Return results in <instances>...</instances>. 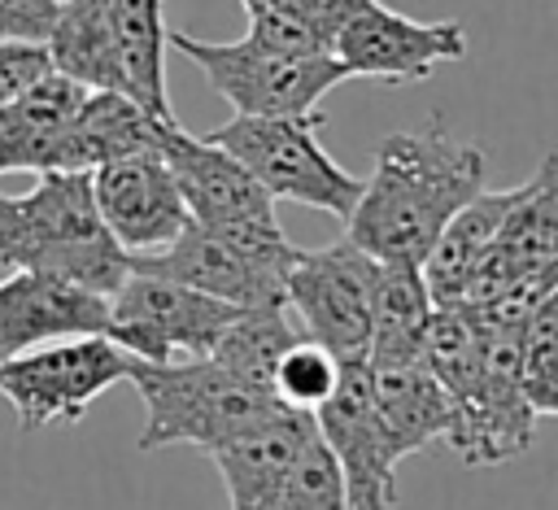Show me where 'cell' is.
I'll use <instances>...</instances> for the list:
<instances>
[{"label":"cell","instance_id":"cell-7","mask_svg":"<svg viewBox=\"0 0 558 510\" xmlns=\"http://www.w3.org/2000/svg\"><path fill=\"white\" fill-rule=\"evenodd\" d=\"M166 48L183 52L209 87L248 118H301L314 113V105L344 83L349 74L340 70L336 57H283L262 44L244 39H196L187 31H166Z\"/></svg>","mask_w":558,"mask_h":510},{"label":"cell","instance_id":"cell-28","mask_svg":"<svg viewBox=\"0 0 558 510\" xmlns=\"http://www.w3.org/2000/svg\"><path fill=\"white\" fill-rule=\"evenodd\" d=\"M57 0H0V44H44Z\"/></svg>","mask_w":558,"mask_h":510},{"label":"cell","instance_id":"cell-10","mask_svg":"<svg viewBox=\"0 0 558 510\" xmlns=\"http://www.w3.org/2000/svg\"><path fill=\"white\" fill-rule=\"evenodd\" d=\"M314 432L340 471L344 510H392L401 453L375 410L366 362L340 366L331 397L314 410Z\"/></svg>","mask_w":558,"mask_h":510},{"label":"cell","instance_id":"cell-18","mask_svg":"<svg viewBox=\"0 0 558 510\" xmlns=\"http://www.w3.org/2000/svg\"><path fill=\"white\" fill-rule=\"evenodd\" d=\"M371 375V397L375 410L397 445V453H414L432 440H445L453 427V401L440 388V379L418 362H397V366H366Z\"/></svg>","mask_w":558,"mask_h":510},{"label":"cell","instance_id":"cell-13","mask_svg":"<svg viewBox=\"0 0 558 510\" xmlns=\"http://www.w3.org/2000/svg\"><path fill=\"white\" fill-rule=\"evenodd\" d=\"M131 270L174 279L183 288H196V292L227 301V305H240V309L244 305H283V275L279 270L244 257L235 244L196 227L192 218L166 248L131 257Z\"/></svg>","mask_w":558,"mask_h":510},{"label":"cell","instance_id":"cell-15","mask_svg":"<svg viewBox=\"0 0 558 510\" xmlns=\"http://www.w3.org/2000/svg\"><path fill=\"white\" fill-rule=\"evenodd\" d=\"M310 436H314V414L275 410L266 423H257L244 436L214 449L209 458L222 471L227 506L231 510H275L279 488Z\"/></svg>","mask_w":558,"mask_h":510},{"label":"cell","instance_id":"cell-2","mask_svg":"<svg viewBox=\"0 0 558 510\" xmlns=\"http://www.w3.org/2000/svg\"><path fill=\"white\" fill-rule=\"evenodd\" d=\"M0 266L109 296L126 279L131 257L105 231L92 179L44 170L31 192H0Z\"/></svg>","mask_w":558,"mask_h":510},{"label":"cell","instance_id":"cell-6","mask_svg":"<svg viewBox=\"0 0 558 510\" xmlns=\"http://www.w3.org/2000/svg\"><path fill=\"white\" fill-rule=\"evenodd\" d=\"M131 371L135 357L105 331L61 336L0 362V397L13 405L17 432L31 436L57 423H78L87 405L113 384H126Z\"/></svg>","mask_w":558,"mask_h":510},{"label":"cell","instance_id":"cell-8","mask_svg":"<svg viewBox=\"0 0 558 510\" xmlns=\"http://www.w3.org/2000/svg\"><path fill=\"white\" fill-rule=\"evenodd\" d=\"M379 262L349 235L323 248H296L283 270V305L301 336L323 344L336 362H366L371 301Z\"/></svg>","mask_w":558,"mask_h":510},{"label":"cell","instance_id":"cell-27","mask_svg":"<svg viewBox=\"0 0 558 510\" xmlns=\"http://www.w3.org/2000/svg\"><path fill=\"white\" fill-rule=\"evenodd\" d=\"M248 9V39L283 52V57H331L323 39L310 31V22L292 9V0H253Z\"/></svg>","mask_w":558,"mask_h":510},{"label":"cell","instance_id":"cell-30","mask_svg":"<svg viewBox=\"0 0 558 510\" xmlns=\"http://www.w3.org/2000/svg\"><path fill=\"white\" fill-rule=\"evenodd\" d=\"M366 4H371V0H292V9L310 22V31L323 39L327 52H331V39L340 35V26H344L349 17H357Z\"/></svg>","mask_w":558,"mask_h":510},{"label":"cell","instance_id":"cell-22","mask_svg":"<svg viewBox=\"0 0 558 510\" xmlns=\"http://www.w3.org/2000/svg\"><path fill=\"white\" fill-rule=\"evenodd\" d=\"M44 52L48 65L70 83L87 92H122L109 39V0H57Z\"/></svg>","mask_w":558,"mask_h":510},{"label":"cell","instance_id":"cell-12","mask_svg":"<svg viewBox=\"0 0 558 510\" xmlns=\"http://www.w3.org/2000/svg\"><path fill=\"white\" fill-rule=\"evenodd\" d=\"M87 179H92L96 214L126 257L157 253L187 227L183 196L157 148L105 161L87 170Z\"/></svg>","mask_w":558,"mask_h":510},{"label":"cell","instance_id":"cell-19","mask_svg":"<svg viewBox=\"0 0 558 510\" xmlns=\"http://www.w3.org/2000/svg\"><path fill=\"white\" fill-rule=\"evenodd\" d=\"M519 187H506V192H475L436 235V244L427 248V257L418 262L423 270V283L432 292V305H458L462 301V288L471 279V270L480 266V257L493 248V235L510 209Z\"/></svg>","mask_w":558,"mask_h":510},{"label":"cell","instance_id":"cell-16","mask_svg":"<svg viewBox=\"0 0 558 510\" xmlns=\"http://www.w3.org/2000/svg\"><path fill=\"white\" fill-rule=\"evenodd\" d=\"M161 122L166 118H153L122 92H87L83 105L74 109V118L61 126V135L48 153V170L87 174L105 161L148 153V148H157Z\"/></svg>","mask_w":558,"mask_h":510},{"label":"cell","instance_id":"cell-20","mask_svg":"<svg viewBox=\"0 0 558 510\" xmlns=\"http://www.w3.org/2000/svg\"><path fill=\"white\" fill-rule=\"evenodd\" d=\"M109 39L118 87L153 118H174L166 96V17L161 0H109Z\"/></svg>","mask_w":558,"mask_h":510},{"label":"cell","instance_id":"cell-23","mask_svg":"<svg viewBox=\"0 0 558 510\" xmlns=\"http://www.w3.org/2000/svg\"><path fill=\"white\" fill-rule=\"evenodd\" d=\"M301 340L296 318L288 314V305H244L235 309V318L222 327L218 344L209 349V362L222 366L231 379L270 392V375L275 362L283 357L288 344Z\"/></svg>","mask_w":558,"mask_h":510},{"label":"cell","instance_id":"cell-21","mask_svg":"<svg viewBox=\"0 0 558 510\" xmlns=\"http://www.w3.org/2000/svg\"><path fill=\"white\" fill-rule=\"evenodd\" d=\"M432 292L418 262H379L371 301V349L366 366H397L423 357V336L432 323Z\"/></svg>","mask_w":558,"mask_h":510},{"label":"cell","instance_id":"cell-24","mask_svg":"<svg viewBox=\"0 0 558 510\" xmlns=\"http://www.w3.org/2000/svg\"><path fill=\"white\" fill-rule=\"evenodd\" d=\"M519 388L536 418L558 410V292H541L527 309L519 340Z\"/></svg>","mask_w":558,"mask_h":510},{"label":"cell","instance_id":"cell-11","mask_svg":"<svg viewBox=\"0 0 558 510\" xmlns=\"http://www.w3.org/2000/svg\"><path fill=\"white\" fill-rule=\"evenodd\" d=\"M331 57L349 78L423 83L440 61L466 57V31L462 22H418L371 0L340 26V35L331 39Z\"/></svg>","mask_w":558,"mask_h":510},{"label":"cell","instance_id":"cell-5","mask_svg":"<svg viewBox=\"0 0 558 510\" xmlns=\"http://www.w3.org/2000/svg\"><path fill=\"white\" fill-rule=\"evenodd\" d=\"M318 122L323 113H301V118H248L235 113L205 139L227 148L266 192L270 201H296L310 209H323L331 218H349L353 201L362 192V179L349 174L323 144H318Z\"/></svg>","mask_w":558,"mask_h":510},{"label":"cell","instance_id":"cell-1","mask_svg":"<svg viewBox=\"0 0 558 510\" xmlns=\"http://www.w3.org/2000/svg\"><path fill=\"white\" fill-rule=\"evenodd\" d=\"M488 157L440 126L392 131L353 201L349 240L375 262H423L440 227L484 192Z\"/></svg>","mask_w":558,"mask_h":510},{"label":"cell","instance_id":"cell-29","mask_svg":"<svg viewBox=\"0 0 558 510\" xmlns=\"http://www.w3.org/2000/svg\"><path fill=\"white\" fill-rule=\"evenodd\" d=\"M48 70L52 65H48L44 44H0V105Z\"/></svg>","mask_w":558,"mask_h":510},{"label":"cell","instance_id":"cell-25","mask_svg":"<svg viewBox=\"0 0 558 510\" xmlns=\"http://www.w3.org/2000/svg\"><path fill=\"white\" fill-rule=\"evenodd\" d=\"M340 366H344V362H336L323 344H314V340L301 336V340L288 344L283 357L275 362L270 397H275L283 410L314 414V410L331 397V388H336V379H340Z\"/></svg>","mask_w":558,"mask_h":510},{"label":"cell","instance_id":"cell-17","mask_svg":"<svg viewBox=\"0 0 558 510\" xmlns=\"http://www.w3.org/2000/svg\"><path fill=\"white\" fill-rule=\"evenodd\" d=\"M87 87L61 78L57 70L26 83L17 96L0 105V174L9 170H48V153L61 135V126L83 105Z\"/></svg>","mask_w":558,"mask_h":510},{"label":"cell","instance_id":"cell-9","mask_svg":"<svg viewBox=\"0 0 558 510\" xmlns=\"http://www.w3.org/2000/svg\"><path fill=\"white\" fill-rule=\"evenodd\" d=\"M235 309L240 305L214 301L174 279L126 270V279L105 296V336L140 362H187L209 357Z\"/></svg>","mask_w":558,"mask_h":510},{"label":"cell","instance_id":"cell-4","mask_svg":"<svg viewBox=\"0 0 558 510\" xmlns=\"http://www.w3.org/2000/svg\"><path fill=\"white\" fill-rule=\"evenodd\" d=\"M126 384H135L144 401V427H140L144 453L166 445H192L201 453H214L227 440L244 436L248 427L266 423L275 410H283L270 392L231 379L209 357H187V362L135 357Z\"/></svg>","mask_w":558,"mask_h":510},{"label":"cell","instance_id":"cell-26","mask_svg":"<svg viewBox=\"0 0 558 510\" xmlns=\"http://www.w3.org/2000/svg\"><path fill=\"white\" fill-rule=\"evenodd\" d=\"M275 510H344V488H340V471L327 453V445L318 440V432L301 445Z\"/></svg>","mask_w":558,"mask_h":510},{"label":"cell","instance_id":"cell-14","mask_svg":"<svg viewBox=\"0 0 558 510\" xmlns=\"http://www.w3.org/2000/svg\"><path fill=\"white\" fill-rule=\"evenodd\" d=\"M87 331H105V296L39 270H9L0 279V362Z\"/></svg>","mask_w":558,"mask_h":510},{"label":"cell","instance_id":"cell-3","mask_svg":"<svg viewBox=\"0 0 558 510\" xmlns=\"http://www.w3.org/2000/svg\"><path fill=\"white\" fill-rule=\"evenodd\" d=\"M157 153L170 166L183 209L196 227L222 235L244 257H253L279 275L288 270L296 248L288 244V235L279 227L275 201L227 148H218L205 135H192L174 118H166L161 135H157Z\"/></svg>","mask_w":558,"mask_h":510}]
</instances>
